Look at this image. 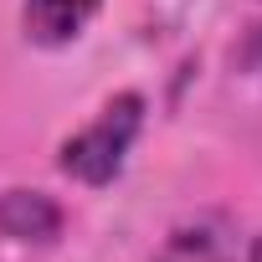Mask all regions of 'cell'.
<instances>
[{
    "instance_id": "1",
    "label": "cell",
    "mask_w": 262,
    "mask_h": 262,
    "mask_svg": "<svg viewBox=\"0 0 262 262\" xmlns=\"http://www.w3.org/2000/svg\"><path fill=\"white\" fill-rule=\"evenodd\" d=\"M144 108H149L144 93H113V98L93 113V123H82L77 134L62 139L57 170H62L67 180L88 185V190L113 185V180L123 175V165H128L134 139L144 134Z\"/></svg>"
},
{
    "instance_id": "2",
    "label": "cell",
    "mask_w": 262,
    "mask_h": 262,
    "mask_svg": "<svg viewBox=\"0 0 262 262\" xmlns=\"http://www.w3.org/2000/svg\"><path fill=\"white\" fill-rule=\"evenodd\" d=\"M231 257H236V226H231V216L201 211V216L180 221L160 242V252L149 262H231Z\"/></svg>"
},
{
    "instance_id": "3",
    "label": "cell",
    "mask_w": 262,
    "mask_h": 262,
    "mask_svg": "<svg viewBox=\"0 0 262 262\" xmlns=\"http://www.w3.org/2000/svg\"><path fill=\"white\" fill-rule=\"evenodd\" d=\"M0 236L26 247H52L62 236V206L47 190H0Z\"/></svg>"
},
{
    "instance_id": "4",
    "label": "cell",
    "mask_w": 262,
    "mask_h": 262,
    "mask_svg": "<svg viewBox=\"0 0 262 262\" xmlns=\"http://www.w3.org/2000/svg\"><path fill=\"white\" fill-rule=\"evenodd\" d=\"M98 11H103V0H26L21 26H26L31 47L57 52V47H72Z\"/></svg>"
},
{
    "instance_id": "5",
    "label": "cell",
    "mask_w": 262,
    "mask_h": 262,
    "mask_svg": "<svg viewBox=\"0 0 262 262\" xmlns=\"http://www.w3.org/2000/svg\"><path fill=\"white\" fill-rule=\"evenodd\" d=\"M247 262H262V236H257V242L247 247Z\"/></svg>"
}]
</instances>
